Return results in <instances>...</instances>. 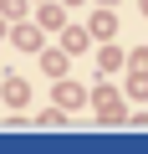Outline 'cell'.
<instances>
[{"mask_svg":"<svg viewBox=\"0 0 148 154\" xmlns=\"http://www.w3.org/2000/svg\"><path fill=\"white\" fill-rule=\"evenodd\" d=\"M41 67H46V77H61V72H66V57H61V51H46Z\"/></svg>","mask_w":148,"mask_h":154,"instance_id":"4","label":"cell"},{"mask_svg":"<svg viewBox=\"0 0 148 154\" xmlns=\"http://www.w3.org/2000/svg\"><path fill=\"white\" fill-rule=\"evenodd\" d=\"M97 113H102V118H118V93L102 88V93H97Z\"/></svg>","mask_w":148,"mask_h":154,"instance_id":"5","label":"cell"},{"mask_svg":"<svg viewBox=\"0 0 148 154\" xmlns=\"http://www.w3.org/2000/svg\"><path fill=\"white\" fill-rule=\"evenodd\" d=\"M0 11H5L10 21H21V16H26V0H0Z\"/></svg>","mask_w":148,"mask_h":154,"instance_id":"7","label":"cell"},{"mask_svg":"<svg viewBox=\"0 0 148 154\" xmlns=\"http://www.w3.org/2000/svg\"><path fill=\"white\" fill-rule=\"evenodd\" d=\"M56 98H61V108H77V103H82V93L71 88V82H61V93H56Z\"/></svg>","mask_w":148,"mask_h":154,"instance_id":"6","label":"cell"},{"mask_svg":"<svg viewBox=\"0 0 148 154\" xmlns=\"http://www.w3.org/2000/svg\"><path fill=\"white\" fill-rule=\"evenodd\" d=\"M112 31H118V21H112V11H97V16H92V36H102V41H107Z\"/></svg>","mask_w":148,"mask_h":154,"instance_id":"2","label":"cell"},{"mask_svg":"<svg viewBox=\"0 0 148 154\" xmlns=\"http://www.w3.org/2000/svg\"><path fill=\"white\" fill-rule=\"evenodd\" d=\"M0 36H5V11H0Z\"/></svg>","mask_w":148,"mask_h":154,"instance_id":"8","label":"cell"},{"mask_svg":"<svg viewBox=\"0 0 148 154\" xmlns=\"http://www.w3.org/2000/svg\"><path fill=\"white\" fill-rule=\"evenodd\" d=\"M41 26H46V31H61V26H66V11L46 0V5H41Z\"/></svg>","mask_w":148,"mask_h":154,"instance_id":"1","label":"cell"},{"mask_svg":"<svg viewBox=\"0 0 148 154\" xmlns=\"http://www.w3.org/2000/svg\"><path fill=\"white\" fill-rule=\"evenodd\" d=\"M143 11H148V0H143Z\"/></svg>","mask_w":148,"mask_h":154,"instance_id":"9","label":"cell"},{"mask_svg":"<svg viewBox=\"0 0 148 154\" xmlns=\"http://www.w3.org/2000/svg\"><path fill=\"white\" fill-rule=\"evenodd\" d=\"M31 98V88L21 82V77H10V82H5V103H26Z\"/></svg>","mask_w":148,"mask_h":154,"instance_id":"3","label":"cell"}]
</instances>
